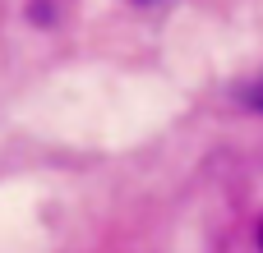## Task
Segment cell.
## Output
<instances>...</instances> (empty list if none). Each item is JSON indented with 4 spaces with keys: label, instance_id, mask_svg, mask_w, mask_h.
Returning a JSON list of instances; mask_svg holds the SVG:
<instances>
[{
    "label": "cell",
    "instance_id": "1",
    "mask_svg": "<svg viewBox=\"0 0 263 253\" xmlns=\"http://www.w3.org/2000/svg\"><path fill=\"white\" fill-rule=\"evenodd\" d=\"M245 101H250V106H259V111H263V78L254 83V88H250V92H245Z\"/></svg>",
    "mask_w": 263,
    "mask_h": 253
},
{
    "label": "cell",
    "instance_id": "2",
    "mask_svg": "<svg viewBox=\"0 0 263 253\" xmlns=\"http://www.w3.org/2000/svg\"><path fill=\"white\" fill-rule=\"evenodd\" d=\"M259 244H263V226H259Z\"/></svg>",
    "mask_w": 263,
    "mask_h": 253
}]
</instances>
